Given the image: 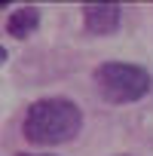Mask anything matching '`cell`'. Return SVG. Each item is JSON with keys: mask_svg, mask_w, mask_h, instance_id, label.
<instances>
[{"mask_svg": "<svg viewBox=\"0 0 153 156\" xmlns=\"http://www.w3.org/2000/svg\"><path fill=\"white\" fill-rule=\"evenodd\" d=\"M37 28H40V9H37V6H22V9H16V12L6 19V31H9L16 40H28Z\"/></svg>", "mask_w": 153, "mask_h": 156, "instance_id": "cell-4", "label": "cell"}, {"mask_svg": "<svg viewBox=\"0 0 153 156\" xmlns=\"http://www.w3.org/2000/svg\"><path fill=\"white\" fill-rule=\"evenodd\" d=\"M3 9H6V0H0V12H3Z\"/></svg>", "mask_w": 153, "mask_h": 156, "instance_id": "cell-7", "label": "cell"}, {"mask_svg": "<svg viewBox=\"0 0 153 156\" xmlns=\"http://www.w3.org/2000/svg\"><path fill=\"white\" fill-rule=\"evenodd\" d=\"M98 95L107 104H135L153 89V76L147 67L132 61H104L95 70Z\"/></svg>", "mask_w": 153, "mask_h": 156, "instance_id": "cell-2", "label": "cell"}, {"mask_svg": "<svg viewBox=\"0 0 153 156\" xmlns=\"http://www.w3.org/2000/svg\"><path fill=\"white\" fill-rule=\"evenodd\" d=\"M19 156H52V153H19Z\"/></svg>", "mask_w": 153, "mask_h": 156, "instance_id": "cell-6", "label": "cell"}, {"mask_svg": "<svg viewBox=\"0 0 153 156\" xmlns=\"http://www.w3.org/2000/svg\"><path fill=\"white\" fill-rule=\"evenodd\" d=\"M83 129V110L70 98H40L28 107L22 135L37 147L67 144Z\"/></svg>", "mask_w": 153, "mask_h": 156, "instance_id": "cell-1", "label": "cell"}, {"mask_svg": "<svg viewBox=\"0 0 153 156\" xmlns=\"http://www.w3.org/2000/svg\"><path fill=\"white\" fill-rule=\"evenodd\" d=\"M83 25L95 37L116 34L123 25V6L119 3H89V6H83Z\"/></svg>", "mask_w": 153, "mask_h": 156, "instance_id": "cell-3", "label": "cell"}, {"mask_svg": "<svg viewBox=\"0 0 153 156\" xmlns=\"http://www.w3.org/2000/svg\"><path fill=\"white\" fill-rule=\"evenodd\" d=\"M6 58H9V52H6V49H3V46H0V64H3V61H6Z\"/></svg>", "mask_w": 153, "mask_h": 156, "instance_id": "cell-5", "label": "cell"}]
</instances>
